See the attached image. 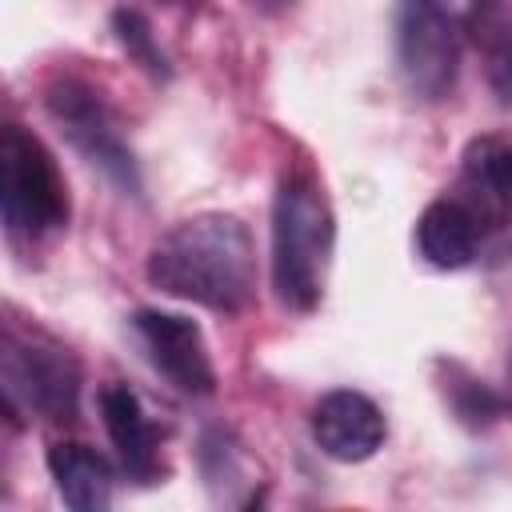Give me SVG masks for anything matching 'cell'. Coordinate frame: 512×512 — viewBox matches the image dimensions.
<instances>
[{
	"instance_id": "cell-1",
	"label": "cell",
	"mask_w": 512,
	"mask_h": 512,
	"mask_svg": "<svg viewBox=\"0 0 512 512\" xmlns=\"http://www.w3.org/2000/svg\"><path fill=\"white\" fill-rule=\"evenodd\" d=\"M148 284L164 296L240 312L256 292V244L244 220L228 212H200L172 224L148 252Z\"/></svg>"
},
{
	"instance_id": "cell-2",
	"label": "cell",
	"mask_w": 512,
	"mask_h": 512,
	"mask_svg": "<svg viewBox=\"0 0 512 512\" xmlns=\"http://www.w3.org/2000/svg\"><path fill=\"white\" fill-rule=\"evenodd\" d=\"M336 220L312 172H284L272 196V288L284 308L312 312L324 296Z\"/></svg>"
},
{
	"instance_id": "cell-3",
	"label": "cell",
	"mask_w": 512,
	"mask_h": 512,
	"mask_svg": "<svg viewBox=\"0 0 512 512\" xmlns=\"http://www.w3.org/2000/svg\"><path fill=\"white\" fill-rule=\"evenodd\" d=\"M0 208L12 240H44L68 224V184L52 152L20 124L0 140Z\"/></svg>"
},
{
	"instance_id": "cell-4",
	"label": "cell",
	"mask_w": 512,
	"mask_h": 512,
	"mask_svg": "<svg viewBox=\"0 0 512 512\" xmlns=\"http://www.w3.org/2000/svg\"><path fill=\"white\" fill-rule=\"evenodd\" d=\"M0 380H4V400L12 412L40 416L52 424L76 416L80 364L64 344H56L40 332H16L12 324L4 328Z\"/></svg>"
},
{
	"instance_id": "cell-5",
	"label": "cell",
	"mask_w": 512,
	"mask_h": 512,
	"mask_svg": "<svg viewBox=\"0 0 512 512\" xmlns=\"http://www.w3.org/2000/svg\"><path fill=\"white\" fill-rule=\"evenodd\" d=\"M460 20L440 0H400L396 8V68L412 96L444 100L460 72Z\"/></svg>"
},
{
	"instance_id": "cell-6",
	"label": "cell",
	"mask_w": 512,
	"mask_h": 512,
	"mask_svg": "<svg viewBox=\"0 0 512 512\" xmlns=\"http://www.w3.org/2000/svg\"><path fill=\"white\" fill-rule=\"evenodd\" d=\"M48 116L60 124V132L68 136V144L96 164L116 188H124L128 196H140V172L136 160L128 152V144L116 132V120L108 112V104L100 100V92L76 76H60L48 84Z\"/></svg>"
},
{
	"instance_id": "cell-7",
	"label": "cell",
	"mask_w": 512,
	"mask_h": 512,
	"mask_svg": "<svg viewBox=\"0 0 512 512\" xmlns=\"http://www.w3.org/2000/svg\"><path fill=\"white\" fill-rule=\"evenodd\" d=\"M132 328L152 360V368L184 396H212L216 392V368L204 344V332L196 320L180 312L140 308L132 316Z\"/></svg>"
},
{
	"instance_id": "cell-8",
	"label": "cell",
	"mask_w": 512,
	"mask_h": 512,
	"mask_svg": "<svg viewBox=\"0 0 512 512\" xmlns=\"http://www.w3.org/2000/svg\"><path fill=\"white\" fill-rule=\"evenodd\" d=\"M384 436H388L384 412L376 408V400H368L356 388H332L312 408V440L332 460L360 464L376 456Z\"/></svg>"
},
{
	"instance_id": "cell-9",
	"label": "cell",
	"mask_w": 512,
	"mask_h": 512,
	"mask_svg": "<svg viewBox=\"0 0 512 512\" xmlns=\"http://www.w3.org/2000/svg\"><path fill=\"white\" fill-rule=\"evenodd\" d=\"M488 228L492 224L484 220V212L468 196H440L416 220V252L432 268L456 272V268H468L480 256V248L488 240Z\"/></svg>"
},
{
	"instance_id": "cell-10",
	"label": "cell",
	"mask_w": 512,
	"mask_h": 512,
	"mask_svg": "<svg viewBox=\"0 0 512 512\" xmlns=\"http://www.w3.org/2000/svg\"><path fill=\"white\" fill-rule=\"evenodd\" d=\"M100 416H104L112 448L120 452L124 472L136 476V480H156V472H160V432L148 420L140 396L128 384L112 380V384L100 388Z\"/></svg>"
},
{
	"instance_id": "cell-11",
	"label": "cell",
	"mask_w": 512,
	"mask_h": 512,
	"mask_svg": "<svg viewBox=\"0 0 512 512\" xmlns=\"http://www.w3.org/2000/svg\"><path fill=\"white\" fill-rule=\"evenodd\" d=\"M48 472L56 480V492L68 508L76 512H104L112 504V488H116V472L112 464L88 448V444H52L48 448Z\"/></svg>"
},
{
	"instance_id": "cell-12",
	"label": "cell",
	"mask_w": 512,
	"mask_h": 512,
	"mask_svg": "<svg viewBox=\"0 0 512 512\" xmlns=\"http://www.w3.org/2000/svg\"><path fill=\"white\" fill-rule=\"evenodd\" d=\"M464 188L488 224H500L512 216V140L508 136H480L468 144Z\"/></svg>"
},
{
	"instance_id": "cell-13",
	"label": "cell",
	"mask_w": 512,
	"mask_h": 512,
	"mask_svg": "<svg viewBox=\"0 0 512 512\" xmlns=\"http://www.w3.org/2000/svg\"><path fill=\"white\" fill-rule=\"evenodd\" d=\"M472 32H476V44L484 48L492 92H496L504 104H512V16L500 8L496 16L472 24Z\"/></svg>"
},
{
	"instance_id": "cell-14",
	"label": "cell",
	"mask_w": 512,
	"mask_h": 512,
	"mask_svg": "<svg viewBox=\"0 0 512 512\" xmlns=\"http://www.w3.org/2000/svg\"><path fill=\"white\" fill-rule=\"evenodd\" d=\"M112 32H116V40L124 44V52L136 56L148 72H168V68H164V52L156 48L152 28H148V20H144L136 8H120V12L112 16Z\"/></svg>"
},
{
	"instance_id": "cell-15",
	"label": "cell",
	"mask_w": 512,
	"mask_h": 512,
	"mask_svg": "<svg viewBox=\"0 0 512 512\" xmlns=\"http://www.w3.org/2000/svg\"><path fill=\"white\" fill-rule=\"evenodd\" d=\"M504 8V0H472V12H468V24H480L488 16H496Z\"/></svg>"
}]
</instances>
